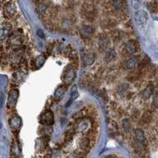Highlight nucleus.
Listing matches in <instances>:
<instances>
[{
    "label": "nucleus",
    "instance_id": "obj_16",
    "mask_svg": "<svg viewBox=\"0 0 158 158\" xmlns=\"http://www.w3.org/2000/svg\"><path fill=\"white\" fill-rule=\"evenodd\" d=\"M116 52L115 50L113 49L109 50L108 52H107L106 57H105V60H106V61H111L116 57Z\"/></svg>",
    "mask_w": 158,
    "mask_h": 158
},
{
    "label": "nucleus",
    "instance_id": "obj_14",
    "mask_svg": "<svg viewBox=\"0 0 158 158\" xmlns=\"http://www.w3.org/2000/svg\"><path fill=\"white\" fill-rule=\"evenodd\" d=\"M99 45L100 48H103L104 49H107L109 45V41L105 37H101L99 41Z\"/></svg>",
    "mask_w": 158,
    "mask_h": 158
},
{
    "label": "nucleus",
    "instance_id": "obj_6",
    "mask_svg": "<svg viewBox=\"0 0 158 158\" xmlns=\"http://www.w3.org/2000/svg\"><path fill=\"white\" fill-rule=\"evenodd\" d=\"M82 60L85 65H90L94 61V56L90 52H85L84 55H82Z\"/></svg>",
    "mask_w": 158,
    "mask_h": 158
},
{
    "label": "nucleus",
    "instance_id": "obj_19",
    "mask_svg": "<svg viewBox=\"0 0 158 158\" xmlns=\"http://www.w3.org/2000/svg\"><path fill=\"white\" fill-rule=\"evenodd\" d=\"M76 0H63V6L66 8H71L74 5Z\"/></svg>",
    "mask_w": 158,
    "mask_h": 158
},
{
    "label": "nucleus",
    "instance_id": "obj_17",
    "mask_svg": "<svg viewBox=\"0 0 158 158\" xmlns=\"http://www.w3.org/2000/svg\"><path fill=\"white\" fill-rule=\"evenodd\" d=\"M153 87L152 86H149V87H146V89L145 90L144 92H143V97H144L145 99H149V97L151 96L153 91H154V87Z\"/></svg>",
    "mask_w": 158,
    "mask_h": 158
},
{
    "label": "nucleus",
    "instance_id": "obj_5",
    "mask_svg": "<svg viewBox=\"0 0 158 158\" xmlns=\"http://www.w3.org/2000/svg\"><path fill=\"white\" fill-rule=\"evenodd\" d=\"M80 33L83 38H90L93 33V29L90 26H84L81 29Z\"/></svg>",
    "mask_w": 158,
    "mask_h": 158
},
{
    "label": "nucleus",
    "instance_id": "obj_2",
    "mask_svg": "<svg viewBox=\"0 0 158 158\" xmlns=\"http://www.w3.org/2000/svg\"><path fill=\"white\" fill-rule=\"evenodd\" d=\"M135 20L137 21V23L140 26H144L146 25L148 20V14L145 10H138L135 14Z\"/></svg>",
    "mask_w": 158,
    "mask_h": 158
},
{
    "label": "nucleus",
    "instance_id": "obj_20",
    "mask_svg": "<svg viewBox=\"0 0 158 158\" xmlns=\"http://www.w3.org/2000/svg\"><path fill=\"white\" fill-rule=\"evenodd\" d=\"M123 127L126 131H128L129 129H130V123H129V121L127 119H124L123 121Z\"/></svg>",
    "mask_w": 158,
    "mask_h": 158
},
{
    "label": "nucleus",
    "instance_id": "obj_9",
    "mask_svg": "<svg viewBox=\"0 0 158 158\" xmlns=\"http://www.w3.org/2000/svg\"><path fill=\"white\" fill-rule=\"evenodd\" d=\"M75 78V71L74 69H70L65 75V82L66 83H71Z\"/></svg>",
    "mask_w": 158,
    "mask_h": 158
},
{
    "label": "nucleus",
    "instance_id": "obj_7",
    "mask_svg": "<svg viewBox=\"0 0 158 158\" xmlns=\"http://www.w3.org/2000/svg\"><path fill=\"white\" fill-rule=\"evenodd\" d=\"M90 139L88 138V137H82L79 139L78 141V146L81 149H82V150H85V149H87L90 146Z\"/></svg>",
    "mask_w": 158,
    "mask_h": 158
},
{
    "label": "nucleus",
    "instance_id": "obj_3",
    "mask_svg": "<svg viewBox=\"0 0 158 158\" xmlns=\"http://www.w3.org/2000/svg\"><path fill=\"white\" fill-rule=\"evenodd\" d=\"M17 12V9L14 2H9L6 4L4 7V14L8 18H12L15 15Z\"/></svg>",
    "mask_w": 158,
    "mask_h": 158
},
{
    "label": "nucleus",
    "instance_id": "obj_15",
    "mask_svg": "<svg viewBox=\"0 0 158 158\" xmlns=\"http://www.w3.org/2000/svg\"><path fill=\"white\" fill-rule=\"evenodd\" d=\"M110 4L111 5V7H113L114 9L116 10H120L123 7V3L120 0H111Z\"/></svg>",
    "mask_w": 158,
    "mask_h": 158
},
{
    "label": "nucleus",
    "instance_id": "obj_21",
    "mask_svg": "<svg viewBox=\"0 0 158 158\" xmlns=\"http://www.w3.org/2000/svg\"><path fill=\"white\" fill-rule=\"evenodd\" d=\"M150 10H151V11H157V2H153L152 3V7H150Z\"/></svg>",
    "mask_w": 158,
    "mask_h": 158
},
{
    "label": "nucleus",
    "instance_id": "obj_13",
    "mask_svg": "<svg viewBox=\"0 0 158 158\" xmlns=\"http://www.w3.org/2000/svg\"><path fill=\"white\" fill-rule=\"evenodd\" d=\"M17 98V91L16 90H14V91H11L9 92V100H8V103L14 104V100L16 101Z\"/></svg>",
    "mask_w": 158,
    "mask_h": 158
},
{
    "label": "nucleus",
    "instance_id": "obj_18",
    "mask_svg": "<svg viewBox=\"0 0 158 158\" xmlns=\"http://www.w3.org/2000/svg\"><path fill=\"white\" fill-rule=\"evenodd\" d=\"M151 114L147 111V112H145V114H143V116H142V122H144L145 123H148L149 121L151 120Z\"/></svg>",
    "mask_w": 158,
    "mask_h": 158
},
{
    "label": "nucleus",
    "instance_id": "obj_10",
    "mask_svg": "<svg viewBox=\"0 0 158 158\" xmlns=\"http://www.w3.org/2000/svg\"><path fill=\"white\" fill-rule=\"evenodd\" d=\"M135 137H136L138 142H140V143H143L146 141L144 133L142 130H139V129H137L135 130Z\"/></svg>",
    "mask_w": 158,
    "mask_h": 158
},
{
    "label": "nucleus",
    "instance_id": "obj_23",
    "mask_svg": "<svg viewBox=\"0 0 158 158\" xmlns=\"http://www.w3.org/2000/svg\"><path fill=\"white\" fill-rule=\"evenodd\" d=\"M42 1H44V2H45V1H46V0H42Z\"/></svg>",
    "mask_w": 158,
    "mask_h": 158
},
{
    "label": "nucleus",
    "instance_id": "obj_22",
    "mask_svg": "<svg viewBox=\"0 0 158 158\" xmlns=\"http://www.w3.org/2000/svg\"><path fill=\"white\" fill-rule=\"evenodd\" d=\"M103 158H116V155H114V154H111V155H108V156H105Z\"/></svg>",
    "mask_w": 158,
    "mask_h": 158
},
{
    "label": "nucleus",
    "instance_id": "obj_11",
    "mask_svg": "<svg viewBox=\"0 0 158 158\" xmlns=\"http://www.w3.org/2000/svg\"><path fill=\"white\" fill-rule=\"evenodd\" d=\"M135 64H136V60L135 58H130L127 61H126L123 66L126 69H132L133 68H135Z\"/></svg>",
    "mask_w": 158,
    "mask_h": 158
},
{
    "label": "nucleus",
    "instance_id": "obj_8",
    "mask_svg": "<svg viewBox=\"0 0 158 158\" xmlns=\"http://www.w3.org/2000/svg\"><path fill=\"white\" fill-rule=\"evenodd\" d=\"M125 49L128 53L132 54V53H135V52L137 51L138 46H137V45H136V42H135V41H130L128 44H127Z\"/></svg>",
    "mask_w": 158,
    "mask_h": 158
},
{
    "label": "nucleus",
    "instance_id": "obj_1",
    "mask_svg": "<svg viewBox=\"0 0 158 158\" xmlns=\"http://www.w3.org/2000/svg\"><path fill=\"white\" fill-rule=\"evenodd\" d=\"M40 123L44 126H52L54 123V116L52 111H46L40 116Z\"/></svg>",
    "mask_w": 158,
    "mask_h": 158
},
{
    "label": "nucleus",
    "instance_id": "obj_4",
    "mask_svg": "<svg viewBox=\"0 0 158 158\" xmlns=\"http://www.w3.org/2000/svg\"><path fill=\"white\" fill-rule=\"evenodd\" d=\"M10 30V26L7 22L0 24V41L5 40L8 37Z\"/></svg>",
    "mask_w": 158,
    "mask_h": 158
},
{
    "label": "nucleus",
    "instance_id": "obj_12",
    "mask_svg": "<svg viewBox=\"0 0 158 158\" xmlns=\"http://www.w3.org/2000/svg\"><path fill=\"white\" fill-rule=\"evenodd\" d=\"M65 92H66V88L64 87V86L58 87V89L55 91V97L58 99H61L62 97L63 96V95L65 94Z\"/></svg>",
    "mask_w": 158,
    "mask_h": 158
}]
</instances>
